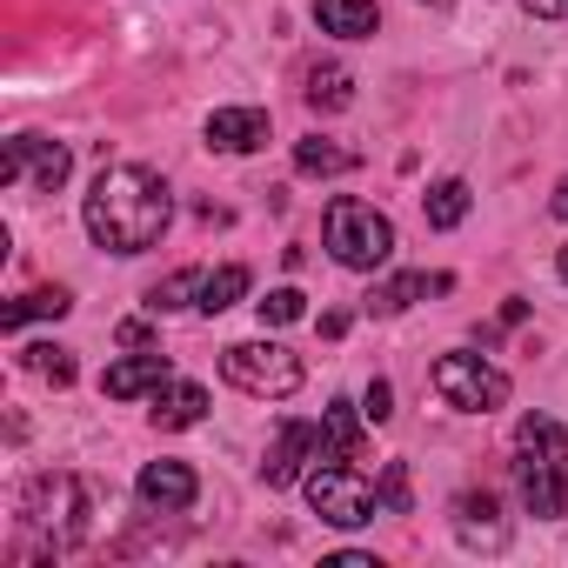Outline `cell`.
<instances>
[{"label":"cell","instance_id":"cell-29","mask_svg":"<svg viewBox=\"0 0 568 568\" xmlns=\"http://www.w3.org/2000/svg\"><path fill=\"white\" fill-rule=\"evenodd\" d=\"M121 342L128 348H148V322H121Z\"/></svg>","mask_w":568,"mask_h":568},{"label":"cell","instance_id":"cell-4","mask_svg":"<svg viewBox=\"0 0 568 568\" xmlns=\"http://www.w3.org/2000/svg\"><path fill=\"white\" fill-rule=\"evenodd\" d=\"M221 375L241 388V395H261V402H281L302 388V355L281 348V342H234L221 355Z\"/></svg>","mask_w":568,"mask_h":568},{"label":"cell","instance_id":"cell-30","mask_svg":"<svg viewBox=\"0 0 568 568\" xmlns=\"http://www.w3.org/2000/svg\"><path fill=\"white\" fill-rule=\"evenodd\" d=\"M555 274H561V281H568V247H561V254H555Z\"/></svg>","mask_w":568,"mask_h":568},{"label":"cell","instance_id":"cell-27","mask_svg":"<svg viewBox=\"0 0 568 568\" xmlns=\"http://www.w3.org/2000/svg\"><path fill=\"white\" fill-rule=\"evenodd\" d=\"M521 8H528L535 21H561V14H568V0H521Z\"/></svg>","mask_w":568,"mask_h":568},{"label":"cell","instance_id":"cell-21","mask_svg":"<svg viewBox=\"0 0 568 568\" xmlns=\"http://www.w3.org/2000/svg\"><path fill=\"white\" fill-rule=\"evenodd\" d=\"M68 308H74V295H68V288H34V295H21V302L8 308V335H14V328H28L34 315H54V322H61Z\"/></svg>","mask_w":568,"mask_h":568},{"label":"cell","instance_id":"cell-5","mask_svg":"<svg viewBox=\"0 0 568 568\" xmlns=\"http://www.w3.org/2000/svg\"><path fill=\"white\" fill-rule=\"evenodd\" d=\"M428 382H435V395H442L448 408H462V415H495V408L508 402V375L488 368V362L468 355V348H448V355L428 368Z\"/></svg>","mask_w":568,"mask_h":568},{"label":"cell","instance_id":"cell-20","mask_svg":"<svg viewBox=\"0 0 568 568\" xmlns=\"http://www.w3.org/2000/svg\"><path fill=\"white\" fill-rule=\"evenodd\" d=\"M295 168H302V174H315V181H328V174H348V168H355V154H348L342 141H322V134H315V141H302V148H295Z\"/></svg>","mask_w":568,"mask_h":568},{"label":"cell","instance_id":"cell-8","mask_svg":"<svg viewBox=\"0 0 568 568\" xmlns=\"http://www.w3.org/2000/svg\"><path fill=\"white\" fill-rule=\"evenodd\" d=\"M308 462H328V435H322V422H281V435H274L261 475H267V488H288V481L308 475Z\"/></svg>","mask_w":568,"mask_h":568},{"label":"cell","instance_id":"cell-17","mask_svg":"<svg viewBox=\"0 0 568 568\" xmlns=\"http://www.w3.org/2000/svg\"><path fill=\"white\" fill-rule=\"evenodd\" d=\"M302 94H308L315 114H342V108L355 101V81H348V68L328 61V68H308V88H302Z\"/></svg>","mask_w":568,"mask_h":568},{"label":"cell","instance_id":"cell-25","mask_svg":"<svg viewBox=\"0 0 568 568\" xmlns=\"http://www.w3.org/2000/svg\"><path fill=\"white\" fill-rule=\"evenodd\" d=\"M375 501H382V515H408V468H402V462H388V468H382Z\"/></svg>","mask_w":568,"mask_h":568},{"label":"cell","instance_id":"cell-24","mask_svg":"<svg viewBox=\"0 0 568 568\" xmlns=\"http://www.w3.org/2000/svg\"><path fill=\"white\" fill-rule=\"evenodd\" d=\"M28 368L48 375L54 388H68V382H74V348H54V342H48V348H28Z\"/></svg>","mask_w":568,"mask_h":568},{"label":"cell","instance_id":"cell-6","mask_svg":"<svg viewBox=\"0 0 568 568\" xmlns=\"http://www.w3.org/2000/svg\"><path fill=\"white\" fill-rule=\"evenodd\" d=\"M308 508H315L328 528H362V521L382 515L368 475L348 468V462H315V468H308Z\"/></svg>","mask_w":568,"mask_h":568},{"label":"cell","instance_id":"cell-7","mask_svg":"<svg viewBox=\"0 0 568 568\" xmlns=\"http://www.w3.org/2000/svg\"><path fill=\"white\" fill-rule=\"evenodd\" d=\"M68 174H74V154L61 141H48V134H14L8 141V161H0V181H28L41 194L68 187Z\"/></svg>","mask_w":568,"mask_h":568},{"label":"cell","instance_id":"cell-23","mask_svg":"<svg viewBox=\"0 0 568 568\" xmlns=\"http://www.w3.org/2000/svg\"><path fill=\"white\" fill-rule=\"evenodd\" d=\"M254 308H261V322H267V328H288V322H302V315H308V295H302V288H267Z\"/></svg>","mask_w":568,"mask_h":568},{"label":"cell","instance_id":"cell-16","mask_svg":"<svg viewBox=\"0 0 568 568\" xmlns=\"http://www.w3.org/2000/svg\"><path fill=\"white\" fill-rule=\"evenodd\" d=\"M241 295H247V267H241V261H227V267H207V274H201L194 308H201V315H227Z\"/></svg>","mask_w":568,"mask_h":568},{"label":"cell","instance_id":"cell-14","mask_svg":"<svg viewBox=\"0 0 568 568\" xmlns=\"http://www.w3.org/2000/svg\"><path fill=\"white\" fill-rule=\"evenodd\" d=\"M315 21H322V34H335V41H368V34L382 28L375 0H315Z\"/></svg>","mask_w":568,"mask_h":568},{"label":"cell","instance_id":"cell-2","mask_svg":"<svg viewBox=\"0 0 568 568\" xmlns=\"http://www.w3.org/2000/svg\"><path fill=\"white\" fill-rule=\"evenodd\" d=\"M515 488L535 521L568 515V428L555 415H521L515 428Z\"/></svg>","mask_w":568,"mask_h":568},{"label":"cell","instance_id":"cell-18","mask_svg":"<svg viewBox=\"0 0 568 568\" xmlns=\"http://www.w3.org/2000/svg\"><path fill=\"white\" fill-rule=\"evenodd\" d=\"M362 408H348V402H335L328 415H322V435H328V462H355L362 455Z\"/></svg>","mask_w":568,"mask_h":568},{"label":"cell","instance_id":"cell-12","mask_svg":"<svg viewBox=\"0 0 568 568\" xmlns=\"http://www.w3.org/2000/svg\"><path fill=\"white\" fill-rule=\"evenodd\" d=\"M161 382H174V368H168V355H128V362H114L108 375H101V395H114V402H141V395H154Z\"/></svg>","mask_w":568,"mask_h":568},{"label":"cell","instance_id":"cell-9","mask_svg":"<svg viewBox=\"0 0 568 568\" xmlns=\"http://www.w3.org/2000/svg\"><path fill=\"white\" fill-rule=\"evenodd\" d=\"M134 495H141V508H148V515H181V508H194L201 481H194V468H187V462H148V468H141V481H134Z\"/></svg>","mask_w":568,"mask_h":568},{"label":"cell","instance_id":"cell-3","mask_svg":"<svg viewBox=\"0 0 568 568\" xmlns=\"http://www.w3.org/2000/svg\"><path fill=\"white\" fill-rule=\"evenodd\" d=\"M322 234H328V254L355 274H375V267L395 261V221L375 201H328Z\"/></svg>","mask_w":568,"mask_h":568},{"label":"cell","instance_id":"cell-10","mask_svg":"<svg viewBox=\"0 0 568 568\" xmlns=\"http://www.w3.org/2000/svg\"><path fill=\"white\" fill-rule=\"evenodd\" d=\"M455 541L462 548H508V521H501V501L488 495V488H468V495H455Z\"/></svg>","mask_w":568,"mask_h":568},{"label":"cell","instance_id":"cell-15","mask_svg":"<svg viewBox=\"0 0 568 568\" xmlns=\"http://www.w3.org/2000/svg\"><path fill=\"white\" fill-rule=\"evenodd\" d=\"M448 288V274H395V281H382V288L368 295V308L375 315H402V308H415L422 295H442Z\"/></svg>","mask_w":568,"mask_h":568},{"label":"cell","instance_id":"cell-26","mask_svg":"<svg viewBox=\"0 0 568 568\" xmlns=\"http://www.w3.org/2000/svg\"><path fill=\"white\" fill-rule=\"evenodd\" d=\"M362 415H368V422H388V415H395V388H388V382H368Z\"/></svg>","mask_w":568,"mask_h":568},{"label":"cell","instance_id":"cell-1","mask_svg":"<svg viewBox=\"0 0 568 568\" xmlns=\"http://www.w3.org/2000/svg\"><path fill=\"white\" fill-rule=\"evenodd\" d=\"M81 221H88L94 247H108V254H148L168 234V221H174V194H168V181L154 168L121 161V168L94 174Z\"/></svg>","mask_w":568,"mask_h":568},{"label":"cell","instance_id":"cell-19","mask_svg":"<svg viewBox=\"0 0 568 568\" xmlns=\"http://www.w3.org/2000/svg\"><path fill=\"white\" fill-rule=\"evenodd\" d=\"M422 207H428V227H462L468 221V181H435L428 194H422Z\"/></svg>","mask_w":568,"mask_h":568},{"label":"cell","instance_id":"cell-13","mask_svg":"<svg viewBox=\"0 0 568 568\" xmlns=\"http://www.w3.org/2000/svg\"><path fill=\"white\" fill-rule=\"evenodd\" d=\"M148 415H154V428H168V435H174V428H194V422L207 415V388H201V382H161Z\"/></svg>","mask_w":568,"mask_h":568},{"label":"cell","instance_id":"cell-28","mask_svg":"<svg viewBox=\"0 0 568 568\" xmlns=\"http://www.w3.org/2000/svg\"><path fill=\"white\" fill-rule=\"evenodd\" d=\"M548 214H555V221H568V174L555 181V194H548Z\"/></svg>","mask_w":568,"mask_h":568},{"label":"cell","instance_id":"cell-22","mask_svg":"<svg viewBox=\"0 0 568 568\" xmlns=\"http://www.w3.org/2000/svg\"><path fill=\"white\" fill-rule=\"evenodd\" d=\"M187 295H201V267H181V274L154 281V288H148V308H154V315H174V308H187Z\"/></svg>","mask_w":568,"mask_h":568},{"label":"cell","instance_id":"cell-11","mask_svg":"<svg viewBox=\"0 0 568 568\" xmlns=\"http://www.w3.org/2000/svg\"><path fill=\"white\" fill-rule=\"evenodd\" d=\"M207 148H221V154H254V148H267V114H261V108H214V114H207Z\"/></svg>","mask_w":568,"mask_h":568}]
</instances>
